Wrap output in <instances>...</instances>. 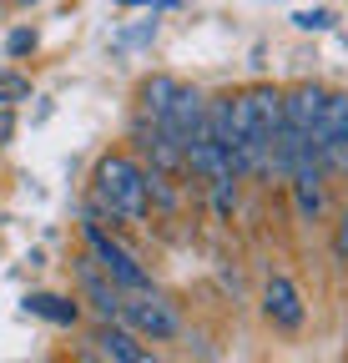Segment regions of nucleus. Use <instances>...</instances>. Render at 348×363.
Returning a JSON list of instances; mask_svg holds the SVG:
<instances>
[{
	"label": "nucleus",
	"instance_id": "4",
	"mask_svg": "<svg viewBox=\"0 0 348 363\" xmlns=\"http://www.w3.org/2000/svg\"><path fill=\"white\" fill-rule=\"evenodd\" d=\"M263 318L273 328H283V333H298L303 323H308L303 293H298V283L288 278V272H268L263 278Z\"/></svg>",
	"mask_w": 348,
	"mask_h": 363
},
{
	"label": "nucleus",
	"instance_id": "3",
	"mask_svg": "<svg viewBox=\"0 0 348 363\" xmlns=\"http://www.w3.org/2000/svg\"><path fill=\"white\" fill-rule=\"evenodd\" d=\"M116 323L132 328L147 343H167V338L182 333V313H177V303L162 298L157 288H142V293H121V318H116Z\"/></svg>",
	"mask_w": 348,
	"mask_h": 363
},
{
	"label": "nucleus",
	"instance_id": "11",
	"mask_svg": "<svg viewBox=\"0 0 348 363\" xmlns=\"http://www.w3.org/2000/svg\"><path fill=\"white\" fill-rule=\"evenodd\" d=\"M207 136L237 157V96H207Z\"/></svg>",
	"mask_w": 348,
	"mask_h": 363
},
{
	"label": "nucleus",
	"instance_id": "7",
	"mask_svg": "<svg viewBox=\"0 0 348 363\" xmlns=\"http://www.w3.org/2000/svg\"><path fill=\"white\" fill-rule=\"evenodd\" d=\"M91 343L101 348V358H106V363H167L147 338H137L132 328H121V323H101Z\"/></svg>",
	"mask_w": 348,
	"mask_h": 363
},
{
	"label": "nucleus",
	"instance_id": "5",
	"mask_svg": "<svg viewBox=\"0 0 348 363\" xmlns=\"http://www.w3.org/2000/svg\"><path fill=\"white\" fill-rule=\"evenodd\" d=\"M313 157L318 167H348V96H328L323 121L313 131Z\"/></svg>",
	"mask_w": 348,
	"mask_h": 363
},
{
	"label": "nucleus",
	"instance_id": "8",
	"mask_svg": "<svg viewBox=\"0 0 348 363\" xmlns=\"http://www.w3.org/2000/svg\"><path fill=\"white\" fill-rule=\"evenodd\" d=\"M76 272H81V293H86V303L101 313V323H116V318H121V288L106 278L91 257H76Z\"/></svg>",
	"mask_w": 348,
	"mask_h": 363
},
{
	"label": "nucleus",
	"instance_id": "17",
	"mask_svg": "<svg viewBox=\"0 0 348 363\" xmlns=\"http://www.w3.org/2000/svg\"><path fill=\"white\" fill-rule=\"evenodd\" d=\"M71 363H91V358H71Z\"/></svg>",
	"mask_w": 348,
	"mask_h": 363
},
{
	"label": "nucleus",
	"instance_id": "13",
	"mask_svg": "<svg viewBox=\"0 0 348 363\" xmlns=\"http://www.w3.org/2000/svg\"><path fill=\"white\" fill-rule=\"evenodd\" d=\"M26 96H30V81L16 76V71H0V106H16V101H26Z\"/></svg>",
	"mask_w": 348,
	"mask_h": 363
},
{
	"label": "nucleus",
	"instance_id": "9",
	"mask_svg": "<svg viewBox=\"0 0 348 363\" xmlns=\"http://www.w3.org/2000/svg\"><path fill=\"white\" fill-rule=\"evenodd\" d=\"M288 187H293V207H298V217H303V222H318V217L328 212V192H323V167H318V162L298 167V172L288 177Z\"/></svg>",
	"mask_w": 348,
	"mask_h": 363
},
{
	"label": "nucleus",
	"instance_id": "2",
	"mask_svg": "<svg viewBox=\"0 0 348 363\" xmlns=\"http://www.w3.org/2000/svg\"><path fill=\"white\" fill-rule=\"evenodd\" d=\"M81 242H86V257H91V262L106 272V278L121 288V293H142V288H152V272L142 267V257L126 247V242H116L96 217H86V222H81Z\"/></svg>",
	"mask_w": 348,
	"mask_h": 363
},
{
	"label": "nucleus",
	"instance_id": "12",
	"mask_svg": "<svg viewBox=\"0 0 348 363\" xmlns=\"http://www.w3.org/2000/svg\"><path fill=\"white\" fill-rule=\"evenodd\" d=\"M26 308H30L35 318H46V323H61V328H71L76 318H81L76 298H61V293H30V298H26Z\"/></svg>",
	"mask_w": 348,
	"mask_h": 363
},
{
	"label": "nucleus",
	"instance_id": "15",
	"mask_svg": "<svg viewBox=\"0 0 348 363\" xmlns=\"http://www.w3.org/2000/svg\"><path fill=\"white\" fill-rule=\"evenodd\" d=\"M293 21H298L303 30H323V26H328V16H323V11H303V16H293Z\"/></svg>",
	"mask_w": 348,
	"mask_h": 363
},
{
	"label": "nucleus",
	"instance_id": "10",
	"mask_svg": "<svg viewBox=\"0 0 348 363\" xmlns=\"http://www.w3.org/2000/svg\"><path fill=\"white\" fill-rule=\"evenodd\" d=\"M177 96H182V81H177V76H152V81H142V121H147V126H167Z\"/></svg>",
	"mask_w": 348,
	"mask_h": 363
},
{
	"label": "nucleus",
	"instance_id": "16",
	"mask_svg": "<svg viewBox=\"0 0 348 363\" xmlns=\"http://www.w3.org/2000/svg\"><path fill=\"white\" fill-rule=\"evenodd\" d=\"M30 45H35V35H30V30H16L6 51H11V56H21V51H30Z\"/></svg>",
	"mask_w": 348,
	"mask_h": 363
},
{
	"label": "nucleus",
	"instance_id": "6",
	"mask_svg": "<svg viewBox=\"0 0 348 363\" xmlns=\"http://www.w3.org/2000/svg\"><path fill=\"white\" fill-rule=\"evenodd\" d=\"M323 106H328V91L313 86V81H298L293 91H283V126L313 142V131L323 121Z\"/></svg>",
	"mask_w": 348,
	"mask_h": 363
},
{
	"label": "nucleus",
	"instance_id": "1",
	"mask_svg": "<svg viewBox=\"0 0 348 363\" xmlns=\"http://www.w3.org/2000/svg\"><path fill=\"white\" fill-rule=\"evenodd\" d=\"M91 197L111 222H147V212H152L147 167L126 152H106L91 172Z\"/></svg>",
	"mask_w": 348,
	"mask_h": 363
},
{
	"label": "nucleus",
	"instance_id": "14",
	"mask_svg": "<svg viewBox=\"0 0 348 363\" xmlns=\"http://www.w3.org/2000/svg\"><path fill=\"white\" fill-rule=\"evenodd\" d=\"M333 257L348 262V212H338V233H333Z\"/></svg>",
	"mask_w": 348,
	"mask_h": 363
}]
</instances>
